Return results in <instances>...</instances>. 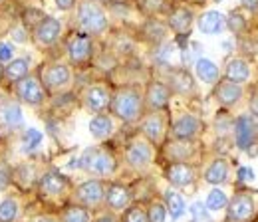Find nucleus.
<instances>
[{"instance_id": "nucleus-1", "label": "nucleus", "mask_w": 258, "mask_h": 222, "mask_svg": "<svg viewBox=\"0 0 258 222\" xmlns=\"http://www.w3.org/2000/svg\"><path fill=\"white\" fill-rule=\"evenodd\" d=\"M111 111L115 117H119L121 121L131 123V121H137L141 117V109H143V101H141V95L137 94L135 90H121L113 95L111 99Z\"/></svg>"}, {"instance_id": "nucleus-2", "label": "nucleus", "mask_w": 258, "mask_h": 222, "mask_svg": "<svg viewBox=\"0 0 258 222\" xmlns=\"http://www.w3.org/2000/svg\"><path fill=\"white\" fill-rule=\"evenodd\" d=\"M78 20H80V26L88 34H101V32L107 30V18H105L103 10L92 0L80 2Z\"/></svg>"}, {"instance_id": "nucleus-3", "label": "nucleus", "mask_w": 258, "mask_h": 222, "mask_svg": "<svg viewBox=\"0 0 258 222\" xmlns=\"http://www.w3.org/2000/svg\"><path fill=\"white\" fill-rule=\"evenodd\" d=\"M234 141H236V147L242 149V151H248L254 143H256L258 137V113L252 115H240L236 121H234Z\"/></svg>"}, {"instance_id": "nucleus-4", "label": "nucleus", "mask_w": 258, "mask_h": 222, "mask_svg": "<svg viewBox=\"0 0 258 222\" xmlns=\"http://www.w3.org/2000/svg\"><path fill=\"white\" fill-rule=\"evenodd\" d=\"M80 167L88 169V171H94L97 175H111L115 171V159L111 157L107 151H96V149H90L84 153Z\"/></svg>"}, {"instance_id": "nucleus-5", "label": "nucleus", "mask_w": 258, "mask_h": 222, "mask_svg": "<svg viewBox=\"0 0 258 222\" xmlns=\"http://www.w3.org/2000/svg\"><path fill=\"white\" fill-rule=\"evenodd\" d=\"M254 214V198L246 192H238L228 202V218L232 222H246Z\"/></svg>"}, {"instance_id": "nucleus-6", "label": "nucleus", "mask_w": 258, "mask_h": 222, "mask_svg": "<svg viewBox=\"0 0 258 222\" xmlns=\"http://www.w3.org/2000/svg\"><path fill=\"white\" fill-rule=\"evenodd\" d=\"M94 54L92 38L86 34H76L68 42V56L74 63H86Z\"/></svg>"}, {"instance_id": "nucleus-7", "label": "nucleus", "mask_w": 258, "mask_h": 222, "mask_svg": "<svg viewBox=\"0 0 258 222\" xmlns=\"http://www.w3.org/2000/svg\"><path fill=\"white\" fill-rule=\"evenodd\" d=\"M16 92H18V97L24 101V103H30V105H38L46 99V90L44 86L32 78V76H26L22 78L20 82H16Z\"/></svg>"}, {"instance_id": "nucleus-8", "label": "nucleus", "mask_w": 258, "mask_h": 222, "mask_svg": "<svg viewBox=\"0 0 258 222\" xmlns=\"http://www.w3.org/2000/svg\"><path fill=\"white\" fill-rule=\"evenodd\" d=\"M153 159V149L147 141H133L125 151V161L133 169H145Z\"/></svg>"}, {"instance_id": "nucleus-9", "label": "nucleus", "mask_w": 258, "mask_h": 222, "mask_svg": "<svg viewBox=\"0 0 258 222\" xmlns=\"http://www.w3.org/2000/svg\"><path fill=\"white\" fill-rule=\"evenodd\" d=\"M167 181L173 185V187H189L191 183L195 181V171L191 165H187V163H173V165H169V169H167Z\"/></svg>"}, {"instance_id": "nucleus-10", "label": "nucleus", "mask_w": 258, "mask_h": 222, "mask_svg": "<svg viewBox=\"0 0 258 222\" xmlns=\"http://www.w3.org/2000/svg\"><path fill=\"white\" fill-rule=\"evenodd\" d=\"M60 30H62L60 20L48 16V18H44V20H40V22L36 24V40H38L40 44L50 46V44H54V42L60 38Z\"/></svg>"}, {"instance_id": "nucleus-11", "label": "nucleus", "mask_w": 258, "mask_h": 222, "mask_svg": "<svg viewBox=\"0 0 258 222\" xmlns=\"http://www.w3.org/2000/svg\"><path fill=\"white\" fill-rule=\"evenodd\" d=\"M76 194H78V198H80L84 204L96 206V204H99V202L103 200L105 190H103V185H101L99 181H86V183H82V185L78 187Z\"/></svg>"}, {"instance_id": "nucleus-12", "label": "nucleus", "mask_w": 258, "mask_h": 222, "mask_svg": "<svg viewBox=\"0 0 258 222\" xmlns=\"http://www.w3.org/2000/svg\"><path fill=\"white\" fill-rule=\"evenodd\" d=\"M226 28V18L225 14L217 12V10H209L199 18V30L207 36H215L221 34Z\"/></svg>"}, {"instance_id": "nucleus-13", "label": "nucleus", "mask_w": 258, "mask_h": 222, "mask_svg": "<svg viewBox=\"0 0 258 222\" xmlns=\"http://www.w3.org/2000/svg\"><path fill=\"white\" fill-rule=\"evenodd\" d=\"M201 131V121L195 117V115H183L175 121L173 125V135L177 139H183V141H189L193 139L195 135Z\"/></svg>"}, {"instance_id": "nucleus-14", "label": "nucleus", "mask_w": 258, "mask_h": 222, "mask_svg": "<svg viewBox=\"0 0 258 222\" xmlns=\"http://www.w3.org/2000/svg\"><path fill=\"white\" fill-rule=\"evenodd\" d=\"M240 97H242V88H240V84H234V82H221L219 86H217V99L226 105V107H230V105H234V103H238L240 101Z\"/></svg>"}, {"instance_id": "nucleus-15", "label": "nucleus", "mask_w": 258, "mask_h": 222, "mask_svg": "<svg viewBox=\"0 0 258 222\" xmlns=\"http://www.w3.org/2000/svg\"><path fill=\"white\" fill-rule=\"evenodd\" d=\"M84 99H86V105H88L92 111H103V109L109 107V103H111L107 90L101 88V86H92V88L86 92Z\"/></svg>"}, {"instance_id": "nucleus-16", "label": "nucleus", "mask_w": 258, "mask_h": 222, "mask_svg": "<svg viewBox=\"0 0 258 222\" xmlns=\"http://www.w3.org/2000/svg\"><path fill=\"white\" fill-rule=\"evenodd\" d=\"M250 78V65L242 58H234L226 63V80L234 84H244Z\"/></svg>"}, {"instance_id": "nucleus-17", "label": "nucleus", "mask_w": 258, "mask_h": 222, "mask_svg": "<svg viewBox=\"0 0 258 222\" xmlns=\"http://www.w3.org/2000/svg\"><path fill=\"white\" fill-rule=\"evenodd\" d=\"M105 200L113 210H125L131 202V192L121 185H113L105 192Z\"/></svg>"}, {"instance_id": "nucleus-18", "label": "nucleus", "mask_w": 258, "mask_h": 222, "mask_svg": "<svg viewBox=\"0 0 258 222\" xmlns=\"http://www.w3.org/2000/svg\"><path fill=\"white\" fill-rule=\"evenodd\" d=\"M44 80H46L48 88L60 90V88H64L66 84L70 82V69H68V65H64V63H54V65H50L46 69Z\"/></svg>"}, {"instance_id": "nucleus-19", "label": "nucleus", "mask_w": 258, "mask_h": 222, "mask_svg": "<svg viewBox=\"0 0 258 222\" xmlns=\"http://www.w3.org/2000/svg\"><path fill=\"white\" fill-rule=\"evenodd\" d=\"M191 24H193V12L189 8H177L169 16V26L181 36L191 30Z\"/></svg>"}, {"instance_id": "nucleus-20", "label": "nucleus", "mask_w": 258, "mask_h": 222, "mask_svg": "<svg viewBox=\"0 0 258 222\" xmlns=\"http://www.w3.org/2000/svg\"><path fill=\"white\" fill-rule=\"evenodd\" d=\"M169 97H171V92H169V88L165 84H161V82H153L147 88V103L153 109H163L169 103Z\"/></svg>"}, {"instance_id": "nucleus-21", "label": "nucleus", "mask_w": 258, "mask_h": 222, "mask_svg": "<svg viewBox=\"0 0 258 222\" xmlns=\"http://www.w3.org/2000/svg\"><path fill=\"white\" fill-rule=\"evenodd\" d=\"M195 71H197L199 80L205 82V84H217L219 82V76H221L217 63L207 60V58H199L195 62Z\"/></svg>"}, {"instance_id": "nucleus-22", "label": "nucleus", "mask_w": 258, "mask_h": 222, "mask_svg": "<svg viewBox=\"0 0 258 222\" xmlns=\"http://www.w3.org/2000/svg\"><path fill=\"white\" fill-rule=\"evenodd\" d=\"M228 179V163L225 159H215L205 171V181L211 185H223Z\"/></svg>"}, {"instance_id": "nucleus-23", "label": "nucleus", "mask_w": 258, "mask_h": 222, "mask_svg": "<svg viewBox=\"0 0 258 222\" xmlns=\"http://www.w3.org/2000/svg\"><path fill=\"white\" fill-rule=\"evenodd\" d=\"M141 129H143V133L147 135V139H149V141L157 143V141L163 137V129H165L163 117L159 115V113H151V115H147V117L143 119Z\"/></svg>"}, {"instance_id": "nucleus-24", "label": "nucleus", "mask_w": 258, "mask_h": 222, "mask_svg": "<svg viewBox=\"0 0 258 222\" xmlns=\"http://www.w3.org/2000/svg\"><path fill=\"white\" fill-rule=\"evenodd\" d=\"M40 189L44 194H60L66 189V179L60 173L50 171L40 179Z\"/></svg>"}, {"instance_id": "nucleus-25", "label": "nucleus", "mask_w": 258, "mask_h": 222, "mask_svg": "<svg viewBox=\"0 0 258 222\" xmlns=\"http://www.w3.org/2000/svg\"><path fill=\"white\" fill-rule=\"evenodd\" d=\"M90 133L96 137V139H107L111 133H113V121L109 115H96L92 121H90Z\"/></svg>"}, {"instance_id": "nucleus-26", "label": "nucleus", "mask_w": 258, "mask_h": 222, "mask_svg": "<svg viewBox=\"0 0 258 222\" xmlns=\"http://www.w3.org/2000/svg\"><path fill=\"white\" fill-rule=\"evenodd\" d=\"M165 202H167V210H169V214L173 218H181L185 214V210H187L183 196L179 192H175V190H167L165 192Z\"/></svg>"}, {"instance_id": "nucleus-27", "label": "nucleus", "mask_w": 258, "mask_h": 222, "mask_svg": "<svg viewBox=\"0 0 258 222\" xmlns=\"http://www.w3.org/2000/svg\"><path fill=\"white\" fill-rule=\"evenodd\" d=\"M171 88H173L177 94H189V92L193 90V78H191L189 71H185V69L173 71V73H171Z\"/></svg>"}, {"instance_id": "nucleus-28", "label": "nucleus", "mask_w": 258, "mask_h": 222, "mask_svg": "<svg viewBox=\"0 0 258 222\" xmlns=\"http://www.w3.org/2000/svg\"><path fill=\"white\" fill-rule=\"evenodd\" d=\"M28 73V62L26 60H12L4 67V78L10 82H20Z\"/></svg>"}, {"instance_id": "nucleus-29", "label": "nucleus", "mask_w": 258, "mask_h": 222, "mask_svg": "<svg viewBox=\"0 0 258 222\" xmlns=\"http://www.w3.org/2000/svg\"><path fill=\"white\" fill-rule=\"evenodd\" d=\"M226 204H228V198H226V194L221 189L211 190V192H209V196H207V202H205L207 210H211V212L223 210Z\"/></svg>"}, {"instance_id": "nucleus-30", "label": "nucleus", "mask_w": 258, "mask_h": 222, "mask_svg": "<svg viewBox=\"0 0 258 222\" xmlns=\"http://www.w3.org/2000/svg\"><path fill=\"white\" fill-rule=\"evenodd\" d=\"M193 153V147L189 145V143H185L183 139H181V143H171V147H169V157L173 159V161H187L189 155Z\"/></svg>"}, {"instance_id": "nucleus-31", "label": "nucleus", "mask_w": 258, "mask_h": 222, "mask_svg": "<svg viewBox=\"0 0 258 222\" xmlns=\"http://www.w3.org/2000/svg\"><path fill=\"white\" fill-rule=\"evenodd\" d=\"M92 216L86 208L82 206H70L66 208V212L62 214V222H90Z\"/></svg>"}, {"instance_id": "nucleus-32", "label": "nucleus", "mask_w": 258, "mask_h": 222, "mask_svg": "<svg viewBox=\"0 0 258 222\" xmlns=\"http://www.w3.org/2000/svg\"><path fill=\"white\" fill-rule=\"evenodd\" d=\"M18 216V204L14 198H6L0 204V222H14Z\"/></svg>"}, {"instance_id": "nucleus-33", "label": "nucleus", "mask_w": 258, "mask_h": 222, "mask_svg": "<svg viewBox=\"0 0 258 222\" xmlns=\"http://www.w3.org/2000/svg\"><path fill=\"white\" fill-rule=\"evenodd\" d=\"M145 36L151 40V42H161L163 38H165V34H167V28L163 26L161 22H157V20H151V22H147L145 24Z\"/></svg>"}, {"instance_id": "nucleus-34", "label": "nucleus", "mask_w": 258, "mask_h": 222, "mask_svg": "<svg viewBox=\"0 0 258 222\" xmlns=\"http://www.w3.org/2000/svg\"><path fill=\"white\" fill-rule=\"evenodd\" d=\"M40 143H42V133H40L38 129H26V131H24V135H22V145H24L26 151L38 149Z\"/></svg>"}, {"instance_id": "nucleus-35", "label": "nucleus", "mask_w": 258, "mask_h": 222, "mask_svg": "<svg viewBox=\"0 0 258 222\" xmlns=\"http://www.w3.org/2000/svg\"><path fill=\"white\" fill-rule=\"evenodd\" d=\"M2 113H4V121H6L8 125H18V123H22V109H20V105L10 103V105L4 107Z\"/></svg>"}, {"instance_id": "nucleus-36", "label": "nucleus", "mask_w": 258, "mask_h": 222, "mask_svg": "<svg viewBox=\"0 0 258 222\" xmlns=\"http://www.w3.org/2000/svg\"><path fill=\"white\" fill-rule=\"evenodd\" d=\"M226 26H228V30L234 32V34H242V32L246 30V20L242 18V14L230 12V16L226 18Z\"/></svg>"}, {"instance_id": "nucleus-37", "label": "nucleus", "mask_w": 258, "mask_h": 222, "mask_svg": "<svg viewBox=\"0 0 258 222\" xmlns=\"http://www.w3.org/2000/svg\"><path fill=\"white\" fill-rule=\"evenodd\" d=\"M167 216V208L163 206L161 202H151L149 210H147V220L149 222H165Z\"/></svg>"}, {"instance_id": "nucleus-38", "label": "nucleus", "mask_w": 258, "mask_h": 222, "mask_svg": "<svg viewBox=\"0 0 258 222\" xmlns=\"http://www.w3.org/2000/svg\"><path fill=\"white\" fill-rule=\"evenodd\" d=\"M123 222H149L147 220V212L139 206H133V208H127L125 214H123Z\"/></svg>"}, {"instance_id": "nucleus-39", "label": "nucleus", "mask_w": 258, "mask_h": 222, "mask_svg": "<svg viewBox=\"0 0 258 222\" xmlns=\"http://www.w3.org/2000/svg\"><path fill=\"white\" fill-rule=\"evenodd\" d=\"M189 210L193 214V222H209V210L203 202H193Z\"/></svg>"}, {"instance_id": "nucleus-40", "label": "nucleus", "mask_w": 258, "mask_h": 222, "mask_svg": "<svg viewBox=\"0 0 258 222\" xmlns=\"http://www.w3.org/2000/svg\"><path fill=\"white\" fill-rule=\"evenodd\" d=\"M12 54H14L12 46H10L8 42H2V44H0V62H8V60H12Z\"/></svg>"}, {"instance_id": "nucleus-41", "label": "nucleus", "mask_w": 258, "mask_h": 222, "mask_svg": "<svg viewBox=\"0 0 258 222\" xmlns=\"http://www.w3.org/2000/svg\"><path fill=\"white\" fill-rule=\"evenodd\" d=\"M8 185H10V171L0 167V190H4Z\"/></svg>"}, {"instance_id": "nucleus-42", "label": "nucleus", "mask_w": 258, "mask_h": 222, "mask_svg": "<svg viewBox=\"0 0 258 222\" xmlns=\"http://www.w3.org/2000/svg\"><path fill=\"white\" fill-rule=\"evenodd\" d=\"M238 179L240 181H252L254 179V171L248 169V167H240L238 169Z\"/></svg>"}, {"instance_id": "nucleus-43", "label": "nucleus", "mask_w": 258, "mask_h": 222, "mask_svg": "<svg viewBox=\"0 0 258 222\" xmlns=\"http://www.w3.org/2000/svg\"><path fill=\"white\" fill-rule=\"evenodd\" d=\"M141 6L147 10V12H155L161 8V0H149V2H141Z\"/></svg>"}, {"instance_id": "nucleus-44", "label": "nucleus", "mask_w": 258, "mask_h": 222, "mask_svg": "<svg viewBox=\"0 0 258 222\" xmlns=\"http://www.w3.org/2000/svg\"><path fill=\"white\" fill-rule=\"evenodd\" d=\"M242 2V8L250 10V12H256L258 10V0H240Z\"/></svg>"}, {"instance_id": "nucleus-45", "label": "nucleus", "mask_w": 258, "mask_h": 222, "mask_svg": "<svg viewBox=\"0 0 258 222\" xmlns=\"http://www.w3.org/2000/svg\"><path fill=\"white\" fill-rule=\"evenodd\" d=\"M74 4H76V0H56V6L60 10H70Z\"/></svg>"}, {"instance_id": "nucleus-46", "label": "nucleus", "mask_w": 258, "mask_h": 222, "mask_svg": "<svg viewBox=\"0 0 258 222\" xmlns=\"http://www.w3.org/2000/svg\"><path fill=\"white\" fill-rule=\"evenodd\" d=\"M12 38L18 40V42H26V32L22 30V28H16V30L12 32Z\"/></svg>"}, {"instance_id": "nucleus-47", "label": "nucleus", "mask_w": 258, "mask_h": 222, "mask_svg": "<svg viewBox=\"0 0 258 222\" xmlns=\"http://www.w3.org/2000/svg\"><path fill=\"white\" fill-rule=\"evenodd\" d=\"M38 222H56L54 218H48V216H42V218H38Z\"/></svg>"}, {"instance_id": "nucleus-48", "label": "nucleus", "mask_w": 258, "mask_h": 222, "mask_svg": "<svg viewBox=\"0 0 258 222\" xmlns=\"http://www.w3.org/2000/svg\"><path fill=\"white\" fill-rule=\"evenodd\" d=\"M97 222H115L113 218H107V216H103V218H99Z\"/></svg>"}, {"instance_id": "nucleus-49", "label": "nucleus", "mask_w": 258, "mask_h": 222, "mask_svg": "<svg viewBox=\"0 0 258 222\" xmlns=\"http://www.w3.org/2000/svg\"><path fill=\"white\" fill-rule=\"evenodd\" d=\"M2 76H4V69H2V65H0V78H2Z\"/></svg>"}, {"instance_id": "nucleus-50", "label": "nucleus", "mask_w": 258, "mask_h": 222, "mask_svg": "<svg viewBox=\"0 0 258 222\" xmlns=\"http://www.w3.org/2000/svg\"><path fill=\"white\" fill-rule=\"evenodd\" d=\"M0 2H2V0H0Z\"/></svg>"}]
</instances>
